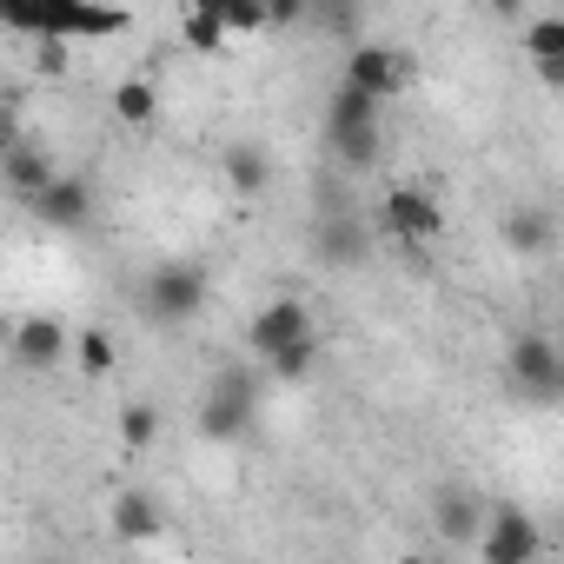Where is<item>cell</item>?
I'll return each instance as SVG.
<instances>
[{
	"mask_svg": "<svg viewBox=\"0 0 564 564\" xmlns=\"http://www.w3.org/2000/svg\"><path fill=\"white\" fill-rule=\"evenodd\" d=\"M186 8H206V14H219V21H226V8H232V0H186Z\"/></svg>",
	"mask_w": 564,
	"mask_h": 564,
	"instance_id": "obj_28",
	"label": "cell"
},
{
	"mask_svg": "<svg viewBox=\"0 0 564 564\" xmlns=\"http://www.w3.org/2000/svg\"><path fill=\"white\" fill-rule=\"evenodd\" d=\"M34 67L41 74H67V34H41L34 41Z\"/></svg>",
	"mask_w": 564,
	"mask_h": 564,
	"instance_id": "obj_24",
	"label": "cell"
},
{
	"mask_svg": "<svg viewBox=\"0 0 564 564\" xmlns=\"http://www.w3.org/2000/svg\"><path fill=\"white\" fill-rule=\"evenodd\" d=\"M0 21L21 41H41V34L107 41V34L127 28V8H113V0H0Z\"/></svg>",
	"mask_w": 564,
	"mask_h": 564,
	"instance_id": "obj_2",
	"label": "cell"
},
{
	"mask_svg": "<svg viewBox=\"0 0 564 564\" xmlns=\"http://www.w3.org/2000/svg\"><path fill=\"white\" fill-rule=\"evenodd\" d=\"M346 87H366L372 100H399L412 87V54H399L386 41H352L346 47Z\"/></svg>",
	"mask_w": 564,
	"mask_h": 564,
	"instance_id": "obj_8",
	"label": "cell"
},
{
	"mask_svg": "<svg viewBox=\"0 0 564 564\" xmlns=\"http://www.w3.org/2000/svg\"><path fill=\"white\" fill-rule=\"evenodd\" d=\"M265 8H272V34H286V28L313 21V0H265Z\"/></svg>",
	"mask_w": 564,
	"mask_h": 564,
	"instance_id": "obj_25",
	"label": "cell"
},
{
	"mask_svg": "<svg viewBox=\"0 0 564 564\" xmlns=\"http://www.w3.org/2000/svg\"><path fill=\"white\" fill-rule=\"evenodd\" d=\"M538 524H531V511H518V505H491V518H485V531H478V557L485 564H524V557H538Z\"/></svg>",
	"mask_w": 564,
	"mask_h": 564,
	"instance_id": "obj_10",
	"label": "cell"
},
{
	"mask_svg": "<svg viewBox=\"0 0 564 564\" xmlns=\"http://www.w3.org/2000/svg\"><path fill=\"white\" fill-rule=\"evenodd\" d=\"M265 359L252 352V359H232V366H219L206 386H199V412H193V425H199V438L206 445H239L252 425H259V399H265Z\"/></svg>",
	"mask_w": 564,
	"mask_h": 564,
	"instance_id": "obj_1",
	"label": "cell"
},
{
	"mask_svg": "<svg viewBox=\"0 0 564 564\" xmlns=\"http://www.w3.org/2000/svg\"><path fill=\"white\" fill-rule=\"evenodd\" d=\"M153 438H160V405L127 399V405H120V445H127V452H147Z\"/></svg>",
	"mask_w": 564,
	"mask_h": 564,
	"instance_id": "obj_19",
	"label": "cell"
},
{
	"mask_svg": "<svg viewBox=\"0 0 564 564\" xmlns=\"http://www.w3.org/2000/svg\"><path fill=\"white\" fill-rule=\"evenodd\" d=\"M8 359H14V372H54V366L74 359V333H67L54 313H28V319L8 333Z\"/></svg>",
	"mask_w": 564,
	"mask_h": 564,
	"instance_id": "obj_9",
	"label": "cell"
},
{
	"mask_svg": "<svg viewBox=\"0 0 564 564\" xmlns=\"http://www.w3.org/2000/svg\"><path fill=\"white\" fill-rule=\"evenodd\" d=\"M213 300V279L199 259H160L147 279H140V313L153 326H193Z\"/></svg>",
	"mask_w": 564,
	"mask_h": 564,
	"instance_id": "obj_3",
	"label": "cell"
},
{
	"mask_svg": "<svg viewBox=\"0 0 564 564\" xmlns=\"http://www.w3.org/2000/svg\"><path fill=\"white\" fill-rule=\"evenodd\" d=\"M498 239H505V252H518V259H551V252L564 246L551 206H511V213L498 219Z\"/></svg>",
	"mask_w": 564,
	"mask_h": 564,
	"instance_id": "obj_12",
	"label": "cell"
},
{
	"mask_svg": "<svg viewBox=\"0 0 564 564\" xmlns=\"http://www.w3.org/2000/svg\"><path fill=\"white\" fill-rule=\"evenodd\" d=\"M306 339H319V313H313L306 300H293V293L265 300V306L252 313V326H246V346H252L259 359L286 352V346H306Z\"/></svg>",
	"mask_w": 564,
	"mask_h": 564,
	"instance_id": "obj_6",
	"label": "cell"
},
{
	"mask_svg": "<svg viewBox=\"0 0 564 564\" xmlns=\"http://www.w3.org/2000/svg\"><path fill=\"white\" fill-rule=\"evenodd\" d=\"M113 120H120V127H153V120H160V87L140 80V74H127V80L113 87Z\"/></svg>",
	"mask_w": 564,
	"mask_h": 564,
	"instance_id": "obj_18",
	"label": "cell"
},
{
	"mask_svg": "<svg viewBox=\"0 0 564 564\" xmlns=\"http://www.w3.org/2000/svg\"><path fill=\"white\" fill-rule=\"evenodd\" d=\"M28 213H34L41 226H54V232H80V226L94 219V186H87L80 173H54V186L34 193Z\"/></svg>",
	"mask_w": 564,
	"mask_h": 564,
	"instance_id": "obj_11",
	"label": "cell"
},
{
	"mask_svg": "<svg viewBox=\"0 0 564 564\" xmlns=\"http://www.w3.org/2000/svg\"><path fill=\"white\" fill-rule=\"evenodd\" d=\"M485 518H491V505H485L471 485H445V491L432 498V524H438V538H445V544H458V551H471V544H478Z\"/></svg>",
	"mask_w": 564,
	"mask_h": 564,
	"instance_id": "obj_13",
	"label": "cell"
},
{
	"mask_svg": "<svg viewBox=\"0 0 564 564\" xmlns=\"http://www.w3.org/2000/svg\"><path fill=\"white\" fill-rule=\"evenodd\" d=\"M219 166H226V186H232L239 199H259V193L272 186V153H265L259 140H232V147L219 153Z\"/></svg>",
	"mask_w": 564,
	"mask_h": 564,
	"instance_id": "obj_17",
	"label": "cell"
},
{
	"mask_svg": "<svg viewBox=\"0 0 564 564\" xmlns=\"http://www.w3.org/2000/svg\"><path fill=\"white\" fill-rule=\"evenodd\" d=\"M531 74H538V87L564 94V54H544V61H531Z\"/></svg>",
	"mask_w": 564,
	"mask_h": 564,
	"instance_id": "obj_26",
	"label": "cell"
},
{
	"mask_svg": "<svg viewBox=\"0 0 564 564\" xmlns=\"http://www.w3.org/2000/svg\"><path fill=\"white\" fill-rule=\"evenodd\" d=\"M326 147L346 173H372L379 153H386V127L379 120H352V127H326Z\"/></svg>",
	"mask_w": 564,
	"mask_h": 564,
	"instance_id": "obj_16",
	"label": "cell"
},
{
	"mask_svg": "<svg viewBox=\"0 0 564 564\" xmlns=\"http://www.w3.org/2000/svg\"><path fill=\"white\" fill-rule=\"evenodd\" d=\"M54 153H41L34 140H8V153H0V180H8V193L21 199V206H34V193H47L54 186Z\"/></svg>",
	"mask_w": 564,
	"mask_h": 564,
	"instance_id": "obj_14",
	"label": "cell"
},
{
	"mask_svg": "<svg viewBox=\"0 0 564 564\" xmlns=\"http://www.w3.org/2000/svg\"><path fill=\"white\" fill-rule=\"evenodd\" d=\"M372 226H379V239H392V246L419 252V246H438V239H445V206H438V193H432V186L399 180V186H386V193H379Z\"/></svg>",
	"mask_w": 564,
	"mask_h": 564,
	"instance_id": "obj_4",
	"label": "cell"
},
{
	"mask_svg": "<svg viewBox=\"0 0 564 564\" xmlns=\"http://www.w3.org/2000/svg\"><path fill=\"white\" fill-rule=\"evenodd\" d=\"M107 524H113V538H120V544H160L166 511H160V498H153V491H120V498H113V511H107Z\"/></svg>",
	"mask_w": 564,
	"mask_h": 564,
	"instance_id": "obj_15",
	"label": "cell"
},
{
	"mask_svg": "<svg viewBox=\"0 0 564 564\" xmlns=\"http://www.w3.org/2000/svg\"><path fill=\"white\" fill-rule=\"evenodd\" d=\"M265 372H272L279 386H300V379H313V372H319V339H306V346H286V352H272V359H265Z\"/></svg>",
	"mask_w": 564,
	"mask_h": 564,
	"instance_id": "obj_22",
	"label": "cell"
},
{
	"mask_svg": "<svg viewBox=\"0 0 564 564\" xmlns=\"http://www.w3.org/2000/svg\"><path fill=\"white\" fill-rule=\"evenodd\" d=\"M226 34H232V28H226L219 14H206V8H186V21H180V41H186L193 54H219Z\"/></svg>",
	"mask_w": 564,
	"mask_h": 564,
	"instance_id": "obj_20",
	"label": "cell"
},
{
	"mask_svg": "<svg viewBox=\"0 0 564 564\" xmlns=\"http://www.w3.org/2000/svg\"><path fill=\"white\" fill-rule=\"evenodd\" d=\"M74 366H80L87 379H107V372H113V333H100V326L74 333Z\"/></svg>",
	"mask_w": 564,
	"mask_h": 564,
	"instance_id": "obj_21",
	"label": "cell"
},
{
	"mask_svg": "<svg viewBox=\"0 0 564 564\" xmlns=\"http://www.w3.org/2000/svg\"><path fill=\"white\" fill-rule=\"evenodd\" d=\"M505 379H511L518 399H531V405H557V399H564V352H557L551 339L524 333V339H511V352H505Z\"/></svg>",
	"mask_w": 564,
	"mask_h": 564,
	"instance_id": "obj_5",
	"label": "cell"
},
{
	"mask_svg": "<svg viewBox=\"0 0 564 564\" xmlns=\"http://www.w3.org/2000/svg\"><path fill=\"white\" fill-rule=\"evenodd\" d=\"M485 8H491L498 21H524V8H531V0H485Z\"/></svg>",
	"mask_w": 564,
	"mask_h": 564,
	"instance_id": "obj_27",
	"label": "cell"
},
{
	"mask_svg": "<svg viewBox=\"0 0 564 564\" xmlns=\"http://www.w3.org/2000/svg\"><path fill=\"white\" fill-rule=\"evenodd\" d=\"M518 41H524V61H544V54H564V14H531V28H524Z\"/></svg>",
	"mask_w": 564,
	"mask_h": 564,
	"instance_id": "obj_23",
	"label": "cell"
},
{
	"mask_svg": "<svg viewBox=\"0 0 564 564\" xmlns=\"http://www.w3.org/2000/svg\"><path fill=\"white\" fill-rule=\"evenodd\" d=\"M372 232H379V226H372L366 213H352V206H326L319 226H313V252H319V265L352 272V265L372 259Z\"/></svg>",
	"mask_w": 564,
	"mask_h": 564,
	"instance_id": "obj_7",
	"label": "cell"
}]
</instances>
